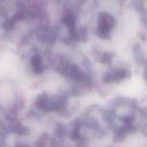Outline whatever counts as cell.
Segmentation results:
<instances>
[{"mask_svg":"<svg viewBox=\"0 0 147 147\" xmlns=\"http://www.w3.org/2000/svg\"><path fill=\"white\" fill-rule=\"evenodd\" d=\"M41 62H42L41 57H40L39 55H34L32 57L31 63H32V65H33V67H34L42 66Z\"/></svg>","mask_w":147,"mask_h":147,"instance_id":"3","label":"cell"},{"mask_svg":"<svg viewBox=\"0 0 147 147\" xmlns=\"http://www.w3.org/2000/svg\"><path fill=\"white\" fill-rule=\"evenodd\" d=\"M63 23L68 27L69 31L71 34L75 33V18L72 14H67L63 19Z\"/></svg>","mask_w":147,"mask_h":147,"instance_id":"2","label":"cell"},{"mask_svg":"<svg viewBox=\"0 0 147 147\" xmlns=\"http://www.w3.org/2000/svg\"><path fill=\"white\" fill-rule=\"evenodd\" d=\"M111 60V57L108 54H105V55L103 56V63H109V61Z\"/></svg>","mask_w":147,"mask_h":147,"instance_id":"4","label":"cell"},{"mask_svg":"<svg viewBox=\"0 0 147 147\" xmlns=\"http://www.w3.org/2000/svg\"><path fill=\"white\" fill-rule=\"evenodd\" d=\"M113 25V18L109 14L103 13L100 14L98 22V33L103 38L108 37L109 31Z\"/></svg>","mask_w":147,"mask_h":147,"instance_id":"1","label":"cell"},{"mask_svg":"<svg viewBox=\"0 0 147 147\" xmlns=\"http://www.w3.org/2000/svg\"><path fill=\"white\" fill-rule=\"evenodd\" d=\"M20 147H26V146H20Z\"/></svg>","mask_w":147,"mask_h":147,"instance_id":"5","label":"cell"}]
</instances>
